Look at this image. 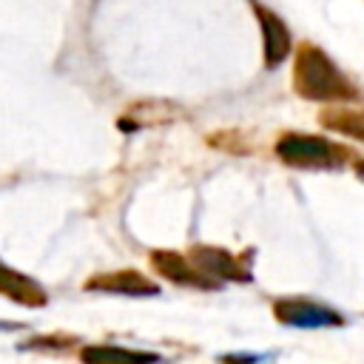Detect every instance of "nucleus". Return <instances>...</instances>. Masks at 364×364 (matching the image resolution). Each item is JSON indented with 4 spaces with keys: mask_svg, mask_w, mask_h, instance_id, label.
Masks as SVG:
<instances>
[{
    "mask_svg": "<svg viewBox=\"0 0 364 364\" xmlns=\"http://www.w3.org/2000/svg\"><path fill=\"white\" fill-rule=\"evenodd\" d=\"M293 88L313 102H353L358 97L347 74L313 43L299 46L293 57Z\"/></svg>",
    "mask_w": 364,
    "mask_h": 364,
    "instance_id": "obj_1",
    "label": "nucleus"
},
{
    "mask_svg": "<svg viewBox=\"0 0 364 364\" xmlns=\"http://www.w3.org/2000/svg\"><path fill=\"white\" fill-rule=\"evenodd\" d=\"M80 361L82 364H156L159 355L156 353H145V350H128V347H82L80 350Z\"/></svg>",
    "mask_w": 364,
    "mask_h": 364,
    "instance_id": "obj_9",
    "label": "nucleus"
},
{
    "mask_svg": "<svg viewBox=\"0 0 364 364\" xmlns=\"http://www.w3.org/2000/svg\"><path fill=\"white\" fill-rule=\"evenodd\" d=\"M355 171H358V173H361V176H364V159H361V162H358V165H355Z\"/></svg>",
    "mask_w": 364,
    "mask_h": 364,
    "instance_id": "obj_11",
    "label": "nucleus"
},
{
    "mask_svg": "<svg viewBox=\"0 0 364 364\" xmlns=\"http://www.w3.org/2000/svg\"><path fill=\"white\" fill-rule=\"evenodd\" d=\"M318 122L336 134H344L350 139L364 142V108H350V105H336L318 114Z\"/></svg>",
    "mask_w": 364,
    "mask_h": 364,
    "instance_id": "obj_10",
    "label": "nucleus"
},
{
    "mask_svg": "<svg viewBox=\"0 0 364 364\" xmlns=\"http://www.w3.org/2000/svg\"><path fill=\"white\" fill-rule=\"evenodd\" d=\"M273 316L282 324L301 327V330H316V327H341L344 318L327 304L310 301V299H276L273 301Z\"/></svg>",
    "mask_w": 364,
    "mask_h": 364,
    "instance_id": "obj_3",
    "label": "nucleus"
},
{
    "mask_svg": "<svg viewBox=\"0 0 364 364\" xmlns=\"http://www.w3.org/2000/svg\"><path fill=\"white\" fill-rule=\"evenodd\" d=\"M256 20H259V28H262V46H264V63L267 68H276L279 63H284V57L290 54V31L284 26V20L264 9V6H256Z\"/></svg>",
    "mask_w": 364,
    "mask_h": 364,
    "instance_id": "obj_6",
    "label": "nucleus"
},
{
    "mask_svg": "<svg viewBox=\"0 0 364 364\" xmlns=\"http://www.w3.org/2000/svg\"><path fill=\"white\" fill-rule=\"evenodd\" d=\"M276 156L290 168H338L350 159V151L316 134H284L276 142Z\"/></svg>",
    "mask_w": 364,
    "mask_h": 364,
    "instance_id": "obj_2",
    "label": "nucleus"
},
{
    "mask_svg": "<svg viewBox=\"0 0 364 364\" xmlns=\"http://www.w3.org/2000/svg\"><path fill=\"white\" fill-rule=\"evenodd\" d=\"M0 296L17 301V304H23V307H43L46 299H48L46 290H43L34 279H28V276H23V273L6 267L3 262H0Z\"/></svg>",
    "mask_w": 364,
    "mask_h": 364,
    "instance_id": "obj_8",
    "label": "nucleus"
},
{
    "mask_svg": "<svg viewBox=\"0 0 364 364\" xmlns=\"http://www.w3.org/2000/svg\"><path fill=\"white\" fill-rule=\"evenodd\" d=\"M151 264H154V270H156L162 279H168V282H173V284L199 287V290H213V287H219V282H213L210 276H205L191 259H185V256L176 253V250H154V253H151Z\"/></svg>",
    "mask_w": 364,
    "mask_h": 364,
    "instance_id": "obj_5",
    "label": "nucleus"
},
{
    "mask_svg": "<svg viewBox=\"0 0 364 364\" xmlns=\"http://www.w3.org/2000/svg\"><path fill=\"white\" fill-rule=\"evenodd\" d=\"M205 276H210L213 282H250L253 273H250V262L228 253L225 247H210V245H196L188 256Z\"/></svg>",
    "mask_w": 364,
    "mask_h": 364,
    "instance_id": "obj_4",
    "label": "nucleus"
},
{
    "mask_svg": "<svg viewBox=\"0 0 364 364\" xmlns=\"http://www.w3.org/2000/svg\"><path fill=\"white\" fill-rule=\"evenodd\" d=\"M85 290H105V293H125V296H154L159 293V284H154L139 270H111L97 273L85 282Z\"/></svg>",
    "mask_w": 364,
    "mask_h": 364,
    "instance_id": "obj_7",
    "label": "nucleus"
}]
</instances>
